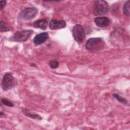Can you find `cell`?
Segmentation results:
<instances>
[{
    "instance_id": "6da1fadb",
    "label": "cell",
    "mask_w": 130,
    "mask_h": 130,
    "mask_svg": "<svg viewBox=\"0 0 130 130\" xmlns=\"http://www.w3.org/2000/svg\"><path fill=\"white\" fill-rule=\"evenodd\" d=\"M105 43L101 38L89 39L86 42L85 48L90 51H98L105 47Z\"/></svg>"
},
{
    "instance_id": "7a4b0ae2",
    "label": "cell",
    "mask_w": 130,
    "mask_h": 130,
    "mask_svg": "<svg viewBox=\"0 0 130 130\" xmlns=\"http://www.w3.org/2000/svg\"><path fill=\"white\" fill-rule=\"evenodd\" d=\"M109 10L108 3L104 0H97L94 3L93 11L96 16H102L106 14Z\"/></svg>"
},
{
    "instance_id": "3957f363",
    "label": "cell",
    "mask_w": 130,
    "mask_h": 130,
    "mask_svg": "<svg viewBox=\"0 0 130 130\" xmlns=\"http://www.w3.org/2000/svg\"><path fill=\"white\" fill-rule=\"evenodd\" d=\"M17 84L16 79L11 73H6L3 78L2 81V87L3 90H9Z\"/></svg>"
},
{
    "instance_id": "277c9868",
    "label": "cell",
    "mask_w": 130,
    "mask_h": 130,
    "mask_svg": "<svg viewBox=\"0 0 130 130\" xmlns=\"http://www.w3.org/2000/svg\"><path fill=\"white\" fill-rule=\"evenodd\" d=\"M32 32L33 31L30 29L17 31L13 35V36H12L11 39L12 41L16 42H24L29 38Z\"/></svg>"
},
{
    "instance_id": "5b68a950",
    "label": "cell",
    "mask_w": 130,
    "mask_h": 130,
    "mask_svg": "<svg viewBox=\"0 0 130 130\" xmlns=\"http://www.w3.org/2000/svg\"><path fill=\"white\" fill-rule=\"evenodd\" d=\"M73 36L76 42L81 43L84 40L85 37V30L83 27L79 24H76L72 30Z\"/></svg>"
},
{
    "instance_id": "8992f818",
    "label": "cell",
    "mask_w": 130,
    "mask_h": 130,
    "mask_svg": "<svg viewBox=\"0 0 130 130\" xmlns=\"http://www.w3.org/2000/svg\"><path fill=\"white\" fill-rule=\"evenodd\" d=\"M38 12V9L35 7H27L22 11L20 16L25 20L32 19L37 15Z\"/></svg>"
},
{
    "instance_id": "52a82bcc",
    "label": "cell",
    "mask_w": 130,
    "mask_h": 130,
    "mask_svg": "<svg viewBox=\"0 0 130 130\" xmlns=\"http://www.w3.org/2000/svg\"><path fill=\"white\" fill-rule=\"evenodd\" d=\"M49 26L51 29H58L65 27L66 23L63 20H57L53 19L50 21Z\"/></svg>"
},
{
    "instance_id": "ba28073f",
    "label": "cell",
    "mask_w": 130,
    "mask_h": 130,
    "mask_svg": "<svg viewBox=\"0 0 130 130\" xmlns=\"http://www.w3.org/2000/svg\"><path fill=\"white\" fill-rule=\"evenodd\" d=\"M49 38V35L47 32L40 33L36 36L34 39V42L36 45H39L44 43Z\"/></svg>"
},
{
    "instance_id": "9c48e42d",
    "label": "cell",
    "mask_w": 130,
    "mask_h": 130,
    "mask_svg": "<svg viewBox=\"0 0 130 130\" xmlns=\"http://www.w3.org/2000/svg\"><path fill=\"white\" fill-rule=\"evenodd\" d=\"M94 21L96 25L101 27H107L110 23L109 19L106 17H98L94 19Z\"/></svg>"
},
{
    "instance_id": "30bf717a",
    "label": "cell",
    "mask_w": 130,
    "mask_h": 130,
    "mask_svg": "<svg viewBox=\"0 0 130 130\" xmlns=\"http://www.w3.org/2000/svg\"><path fill=\"white\" fill-rule=\"evenodd\" d=\"M48 22L45 19H39L36 21L33 25L36 28H39L42 29H45L47 27Z\"/></svg>"
},
{
    "instance_id": "8fae6325",
    "label": "cell",
    "mask_w": 130,
    "mask_h": 130,
    "mask_svg": "<svg viewBox=\"0 0 130 130\" xmlns=\"http://www.w3.org/2000/svg\"><path fill=\"white\" fill-rule=\"evenodd\" d=\"M23 112L24 113V114L26 115L27 116L30 117L31 118H34V119H41V117L39 115L37 114H34V113H32L30 112H29V111L26 110V109H23Z\"/></svg>"
},
{
    "instance_id": "7c38bea8",
    "label": "cell",
    "mask_w": 130,
    "mask_h": 130,
    "mask_svg": "<svg viewBox=\"0 0 130 130\" xmlns=\"http://www.w3.org/2000/svg\"><path fill=\"white\" fill-rule=\"evenodd\" d=\"M130 1H127L124 5L123 8V13L127 16H129L130 14Z\"/></svg>"
},
{
    "instance_id": "4fadbf2b",
    "label": "cell",
    "mask_w": 130,
    "mask_h": 130,
    "mask_svg": "<svg viewBox=\"0 0 130 130\" xmlns=\"http://www.w3.org/2000/svg\"><path fill=\"white\" fill-rule=\"evenodd\" d=\"M113 96L115 99H116L120 103H122L124 105H127V100H125L124 98L120 96L119 94H118L117 93H114L113 94Z\"/></svg>"
},
{
    "instance_id": "5bb4252c",
    "label": "cell",
    "mask_w": 130,
    "mask_h": 130,
    "mask_svg": "<svg viewBox=\"0 0 130 130\" xmlns=\"http://www.w3.org/2000/svg\"><path fill=\"white\" fill-rule=\"evenodd\" d=\"M49 64L52 69H56L58 67L59 63L56 59H52L49 61Z\"/></svg>"
},
{
    "instance_id": "9a60e30c",
    "label": "cell",
    "mask_w": 130,
    "mask_h": 130,
    "mask_svg": "<svg viewBox=\"0 0 130 130\" xmlns=\"http://www.w3.org/2000/svg\"><path fill=\"white\" fill-rule=\"evenodd\" d=\"M1 103L3 104H4L7 106H8V107H12L14 106V104L11 101L8 100L7 99H2L1 100Z\"/></svg>"
},
{
    "instance_id": "2e32d148",
    "label": "cell",
    "mask_w": 130,
    "mask_h": 130,
    "mask_svg": "<svg viewBox=\"0 0 130 130\" xmlns=\"http://www.w3.org/2000/svg\"><path fill=\"white\" fill-rule=\"evenodd\" d=\"M0 29L1 31H7L10 30V28L7 27L3 22L2 21H1V26H0Z\"/></svg>"
},
{
    "instance_id": "e0dca14e",
    "label": "cell",
    "mask_w": 130,
    "mask_h": 130,
    "mask_svg": "<svg viewBox=\"0 0 130 130\" xmlns=\"http://www.w3.org/2000/svg\"><path fill=\"white\" fill-rule=\"evenodd\" d=\"M6 3V1H1L0 2V5H1V10H2L4 7L5 6Z\"/></svg>"
},
{
    "instance_id": "ac0fdd59",
    "label": "cell",
    "mask_w": 130,
    "mask_h": 130,
    "mask_svg": "<svg viewBox=\"0 0 130 130\" xmlns=\"http://www.w3.org/2000/svg\"><path fill=\"white\" fill-rule=\"evenodd\" d=\"M0 115H1V116H2V115H4V113H3L2 112H0Z\"/></svg>"
}]
</instances>
